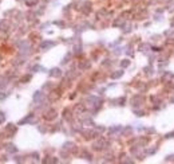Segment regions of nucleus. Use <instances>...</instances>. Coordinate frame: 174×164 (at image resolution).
Masks as SVG:
<instances>
[{
  "instance_id": "f257e3e1",
  "label": "nucleus",
  "mask_w": 174,
  "mask_h": 164,
  "mask_svg": "<svg viewBox=\"0 0 174 164\" xmlns=\"http://www.w3.org/2000/svg\"><path fill=\"white\" fill-rule=\"evenodd\" d=\"M51 75H54V77L60 75V70L59 69H52V70H51Z\"/></svg>"
},
{
  "instance_id": "f03ea898",
  "label": "nucleus",
  "mask_w": 174,
  "mask_h": 164,
  "mask_svg": "<svg viewBox=\"0 0 174 164\" xmlns=\"http://www.w3.org/2000/svg\"><path fill=\"white\" fill-rule=\"evenodd\" d=\"M119 75H122V71H118L117 74H114V75H112V78H117V77H119Z\"/></svg>"
},
{
  "instance_id": "7ed1b4c3",
  "label": "nucleus",
  "mask_w": 174,
  "mask_h": 164,
  "mask_svg": "<svg viewBox=\"0 0 174 164\" xmlns=\"http://www.w3.org/2000/svg\"><path fill=\"white\" fill-rule=\"evenodd\" d=\"M122 65H123V66H127V65H129V61H123V63H122Z\"/></svg>"
}]
</instances>
